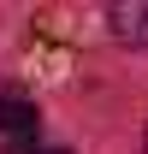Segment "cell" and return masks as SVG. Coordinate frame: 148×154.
Returning <instances> with one entry per match:
<instances>
[{
  "label": "cell",
  "instance_id": "1",
  "mask_svg": "<svg viewBox=\"0 0 148 154\" xmlns=\"http://www.w3.org/2000/svg\"><path fill=\"white\" fill-rule=\"evenodd\" d=\"M0 131H6V142H36V101L0 95Z\"/></svg>",
  "mask_w": 148,
  "mask_h": 154
},
{
  "label": "cell",
  "instance_id": "2",
  "mask_svg": "<svg viewBox=\"0 0 148 154\" xmlns=\"http://www.w3.org/2000/svg\"><path fill=\"white\" fill-rule=\"evenodd\" d=\"M107 24H113V36H125L130 48H148V0H125V6H113Z\"/></svg>",
  "mask_w": 148,
  "mask_h": 154
},
{
  "label": "cell",
  "instance_id": "3",
  "mask_svg": "<svg viewBox=\"0 0 148 154\" xmlns=\"http://www.w3.org/2000/svg\"><path fill=\"white\" fill-rule=\"evenodd\" d=\"M42 154H65V148H42Z\"/></svg>",
  "mask_w": 148,
  "mask_h": 154
}]
</instances>
